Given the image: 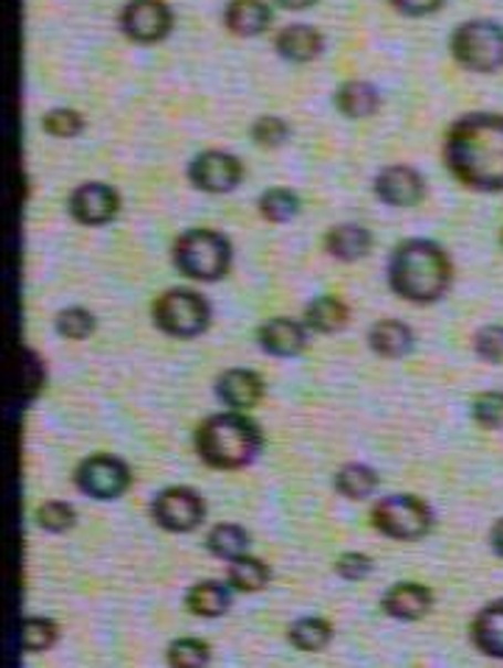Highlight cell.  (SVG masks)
Returning <instances> with one entry per match:
<instances>
[{
  "instance_id": "cell-1",
  "label": "cell",
  "mask_w": 503,
  "mask_h": 668,
  "mask_svg": "<svg viewBox=\"0 0 503 668\" xmlns=\"http://www.w3.org/2000/svg\"><path fill=\"white\" fill-rule=\"evenodd\" d=\"M444 166L481 194L503 190V115L470 113L444 135Z\"/></svg>"
},
{
  "instance_id": "cell-2",
  "label": "cell",
  "mask_w": 503,
  "mask_h": 668,
  "mask_svg": "<svg viewBox=\"0 0 503 668\" xmlns=\"http://www.w3.org/2000/svg\"><path fill=\"white\" fill-rule=\"evenodd\" d=\"M450 280H453V263L437 241L409 238L397 243L391 252L389 285L402 300L415 305H431L448 294Z\"/></svg>"
},
{
  "instance_id": "cell-3",
  "label": "cell",
  "mask_w": 503,
  "mask_h": 668,
  "mask_svg": "<svg viewBox=\"0 0 503 668\" xmlns=\"http://www.w3.org/2000/svg\"><path fill=\"white\" fill-rule=\"evenodd\" d=\"M193 445L196 453L201 456V461H208L210 468L238 470L258 459L263 448V431L243 411L230 408V411L205 417L196 428Z\"/></svg>"
},
{
  "instance_id": "cell-4",
  "label": "cell",
  "mask_w": 503,
  "mask_h": 668,
  "mask_svg": "<svg viewBox=\"0 0 503 668\" xmlns=\"http://www.w3.org/2000/svg\"><path fill=\"white\" fill-rule=\"evenodd\" d=\"M174 267L190 280L216 283L232 267V243L216 230H188L174 243Z\"/></svg>"
},
{
  "instance_id": "cell-5",
  "label": "cell",
  "mask_w": 503,
  "mask_h": 668,
  "mask_svg": "<svg viewBox=\"0 0 503 668\" xmlns=\"http://www.w3.org/2000/svg\"><path fill=\"white\" fill-rule=\"evenodd\" d=\"M450 54L464 71L495 73L503 67V25L495 20H468L450 36Z\"/></svg>"
},
{
  "instance_id": "cell-6",
  "label": "cell",
  "mask_w": 503,
  "mask_h": 668,
  "mask_svg": "<svg viewBox=\"0 0 503 668\" xmlns=\"http://www.w3.org/2000/svg\"><path fill=\"white\" fill-rule=\"evenodd\" d=\"M155 325L174 338H196L210 327V302L190 289H168L151 307Z\"/></svg>"
},
{
  "instance_id": "cell-7",
  "label": "cell",
  "mask_w": 503,
  "mask_h": 668,
  "mask_svg": "<svg viewBox=\"0 0 503 668\" xmlns=\"http://www.w3.org/2000/svg\"><path fill=\"white\" fill-rule=\"evenodd\" d=\"M373 526L391 540L415 543L433 529V512L415 495H389L373 507Z\"/></svg>"
},
{
  "instance_id": "cell-8",
  "label": "cell",
  "mask_w": 503,
  "mask_h": 668,
  "mask_svg": "<svg viewBox=\"0 0 503 668\" xmlns=\"http://www.w3.org/2000/svg\"><path fill=\"white\" fill-rule=\"evenodd\" d=\"M208 515L205 498L193 487H166L151 503V518L160 529L174 534H188L201 526Z\"/></svg>"
},
{
  "instance_id": "cell-9",
  "label": "cell",
  "mask_w": 503,
  "mask_h": 668,
  "mask_svg": "<svg viewBox=\"0 0 503 668\" xmlns=\"http://www.w3.org/2000/svg\"><path fill=\"white\" fill-rule=\"evenodd\" d=\"M76 487L95 501H113L132 487V470L118 456L95 453L76 468Z\"/></svg>"
},
{
  "instance_id": "cell-10",
  "label": "cell",
  "mask_w": 503,
  "mask_h": 668,
  "mask_svg": "<svg viewBox=\"0 0 503 668\" xmlns=\"http://www.w3.org/2000/svg\"><path fill=\"white\" fill-rule=\"evenodd\" d=\"M174 14L166 0H129L120 12V31L137 45H151L171 34Z\"/></svg>"
},
{
  "instance_id": "cell-11",
  "label": "cell",
  "mask_w": 503,
  "mask_h": 668,
  "mask_svg": "<svg viewBox=\"0 0 503 668\" xmlns=\"http://www.w3.org/2000/svg\"><path fill=\"white\" fill-rule=\"evenodd\" d=\"M188 177L205 194H230L241 185L243 166L235 154L210 148V152L196 154L188 168Z\"/></svg>"
},
{
  "instance_id": "cell-12",
  "label": "cell",
  "mask_w": 503,
  "mask_h": 668,
  "mask_svg": "<svg viewBox=\"0 0 503 668\" xmlns=\"http://www.w3.org/2000/svg\"><path fill=\"white\" fill-rule=\"evenodd\" d=\"M67 208H71V216L78 225L101 227L109 225L118 216L120 196L118 190L104 182H84L71 194Z\"/></svg>"
},
{
  "instance_id": "cell-13",
  "label": "cell",
  "mask_w": 503,
  "mask_h": 668,
  "mask_svg": "<svg viewBox=\"0 0 503 668\" xmlns=\"http://www.w3.org/2000/svg\"><path fill=\"white\" fill-rule=\"evenodd\" d=\"M426 194V182L411 166H389L375 177V196L389 208H415Z\"/></svg>"
},
{
  "instance_id": "cell-14",
  "label": "cell",
  "mask_w": 503,
  "mask_h": 668,
  "mask_svg": "<svg viewBox=\"0 0 503 668\" xmlns=\"http://www.w3.org/2000/svg\"><path fill=\"white\" fill-rule=\"evenodd\" d=\"M380 607L386 615L397 618V622H420L431 613L433 593L420 582H397L380 598Z\"/></svg>"
},
{
  "instance_id": "cell-15",
  "label": "cell",
  "mask_w": 503,
  "mask_h": 668,
  "mask_svg": "<svg viewBox=\"0 0 503 668\" xmlns=\"http://www.w3.org/2000/svg\"><path fill=\"white\" fill-rule=\"evenodd\" d=\"M308 325H300L296 320L289 316H274V320L263 322L258 327V344L266 349L269 355H277V358H294L305 349L308 344Z\"/></svg>"
},
{
  "instance_id": "cell-16",
  "label": "cell",
  "mask_w": 503,
  "mask_h": 668,
  "mask_svg": "<svg viewBox=\"0 0 503 668\" xmlns=\"http://www.w3.org/2000/svg\"><path fill=\"white\" fill-rule=\"evenodd\" d=\"M216 395L221 397L227 408L247 411V408H255L263 400V378L252 369H227V373H221L219 384H216Z\"/></svg>"
},
{
  "instance_id": "cell-17",
  "label": "cell",
  "mask_w": 503,
  "mask_h": 668,
  "mask_svg": "<svg viewBox=\"0 0 503 668\" xmlns=\"http://www.w3.org/2000/svg\"><path fill=\"white\" fill-rule=\"evenodd\" d=\"M274 48L283 60L294 62V65H305V62H314L325 48V40L316 29L305 23L285 25L277 36H274Z\"/></svg>"
},
{
  "instance_id": "cell-18",
  "label": "cell",
  "mask_w": 503,
  "mask_h": 668,
  "mask_svg": "<svg viewBox=\"0 0 503 668\" xmlns=\"http://www.w3.org/2000/svg\"><path fill=\"white\" fill-rule=\"evenodd\" d=\"M470 638H473L475 649L484 651L486 657L503 660V598L490 602L475 613L473 624H470Z\"/></svg>"
},
{
  "instance_id": "cell-19",
  "label": "cell",
  "mask_w": 503,
  "mask_h": 668,
  "mask_svg": "<svg viewBox=\"0 0 503 668\" xmlns=\"http://www.w3.org/2000/svg\"><path fill=\"white\" fill-rule=\"evenodd\" d=\"M272 23L266 0H230L224 9V25L235 36H258Z\"/></svg>"
},
{
  "instance_id": "cell-20",
  "label": "cell",
  "mask_w": 503,
  "mask_h": 668,
  "mask_svg": "<svg viewBox=\"0 0 503 668\" xmlns=\"http://www.w3.org/2000/svg\"><path fill=\"white\" fill-rule=\"evenodd\" d=\"M325 249L342 263L361 261L373 249V232L361 225H338L325 236Z\"/></svg>"
},
{
  "instance_id": "cell-21",
  "label": "cell",
  "mask_w": 503,
  "mask_h": 668,
  "mask_svg": "<svg viewBox=\"0 0 503 668\" xmlns=\"http://www.w3.org/2000/svg\"><path fill=\"white\" fill-rule=\"evenodd\" d=\"M369 347L380 358H402L415 349V333L400 320H380L369 327Z\"/></svg>"
},
{
  "instance_id": "cell-22",
  "label": "cell",
  "mask_w": 503,
  "mask_h": 668,
  "mask_svg": "<svg viewBox=\"0 0 503 668\" xmlns=\"http://www.w3.org/2000/svg\"><path fill=\"white\" fill-rule=\"evenodd\" d=\"M232 585H221V582H199L185 593V607L190 615L199 618H219L230 609L232 604Z\"/></svg>"
},
{
  "instance_id": "cell-23",
  "label": "cell",
  "mask_w": 503,
  "mask_h": 668,
  "mask_svg": "<svg viewBox=\"0 0 503 668\" xmlns=\"http://www.w3.org/2000/svg\"><path fill=\"white\" fill-rule=\"evenodd\" d=\"M380 107V95L378 90L369 82L361 79H353V82H344L336 90V109L344 118H369V115L378 113Z\"/></svg>"
},
{
  "instance_id": "cell-24",
  "label": "cell",
  "mask_w": 503,
  "mask_h": 668,
  "mask_svg": "<svg viewBox=\"0 0 503 668\" xmlns=\"http://www.w3.org/2000/svg\"><path fill=\"white\" fill-rule=\"evenodd\" d=\"M347 320L349 307L333 294L316 296V300L305 307V325L314 333H338L347 325Z\"/></svg>"
},
{
  "instance_id": "cell-25",
  "label": "cell",
  "mask_w": 503,
  "mask_h": 668,
  "mask_svg": "<svg viewBox=\"0 0 503 668\" xmlns=\"http://www.w3.org/2000/svg\"><path fill=\"white\" fill-rule=\"evenodd\" d=\"M336 490L347 501H367L378 490V473L361 461H349L336 473Z\"/></svg>"
},
{
  "instance_id": "cell-26",
  "label": "cell",
  "mask_w": 503,
  "mask_h": 668,
  "mask_svg": "<svg viewBox=\"0 0 503 668\" xmlns=\"http://www.w3.org/2000/svg\"><path fill=\"white\" fill-rule=\"evenodd\" d=\"M333 640V624L319 618V615H305L296 618L289 627V644L300 651H322Z\"/></svg>"
},
{
  "instance_id": "cell-27",
  "label": "cell",
  "mask_w": 503,
  "mask_h": 668,
  "mask_svg": "<svg viewBox=\"0 0 503 668\" xmlns=\"http://www.w3.org/2000/svg\"><path fill=\"white\" fill-rule=\"evenodd\" d=\"M269 580H272V571H269L266 562H261L258 556L241 554L230 562V574H227V582H230L235 591L258 593L269 585Z\"/></svg>"
},
{
  "instance_id": "cell-28",
  "label": "cell",
  "mask_w": 503,
  "mask_h": 668,
  "mask_svg": "<svg viewBox=\"0 0 503 668\" xmlns=\"http://www.w3.org/2000/svg\"><path fill=\"white\" fill-rule=\"evenodd\" d=\"M208 549H210V554L219 556V560L232 562L235 556L247 554V549H249L247 529L238 526V523H219V526L210 529Z\"/></svg>"
},
{
  "instance_id": "cell-29",
  "label": "cell",
  "mask_w": 503,
  "mask_h": 668,
  "mask_svg": "<svg viewBox=\"0 0 503 668\" xmlns=\"http://www.w3.org/2000/svg\"><path fill=\"white\" fill-rule=\"evenodd\" d=\"M56 640H60V627H56L51 618L29 615V618L20 622V646H23V651H29V655L48 651Z\"/></svg>"
},
{
  "instance_id": "cell-30",
  "label": "cell",
  "mask_w": 503,
  "mask_h": 668,
  "mask_svg": "<svg viewBox=\"0 0 503 668\" xmlns=\"http://www.w3.org/2000/svg\"><path fill=\"white\" fill-rule=\"evenodd\" d=\"M258 208H261V216L266 221H272V225H285V221H291L300 216L302 201L294 190L272 188L261 196Z\"/></svg>"
},
{
  "instance_id": "cell-31",
  "label": "cell",
  "mask_w": 503,
  "mask_h": 668,
  "mask_svg": "<svg viewBox=\"0 0 503 668\" xmlns=\"http://www.w3.org/2000/svg\"><path fill=\"white\" fill-rule=\"evenodd\" d=\"M168 662L177 668H199L210 662V644L199 638H179L168 646Z\"/></svg>"
},
{
  "instance_id": "cell-32",
  "label": "cell",
  "mask_w": 503,
  "mask_h": 668,
  "mask_svg": "<svg viewBox=\"0 0 503 668\" xmlns=\"http://www.w3.org/2000/svg\"><path fill=\"white\" fill-rule=\"evenodd\" d=\"M56 333H60L62 338H71V342H82V338H87L90 333L95 331V316L90 314L87 307H65V311H60L56 314Z\"/></svg>"
},
{
  "instance_id": "cell-33",
  "label": "cell",
  "mask_w": 503,
  "mask_h": 668,
  "mask_svg": "<svg viewBox=\"0 0 503 668\" xmlns=\"http://www.w3.org/2000/svg\"><path fill=\"white\" fill-rule=\"evenodd\" d=\"M36 523L51 534H62L76 523V509L65 501H45L36 509Z\"/></svg>"
},
{
  "instance_id": "cell-34",
  "label": "cell",
  "mask_w": 503,
  "mask_h": 668,
  "mask_svg": "<svg viewBox=\"0 0 503 668\" xmlns=\"http://www.w3.org/2000/svg\"><path fill=\"white\" fill-rule=\"evenodd\" d=\"M473 420L481 428H490V431H501L503 428V392H481L473 400Z\"/></svg>"
},
{
  "instance_id": "cell-35",
  "label": "cell",
  "mask_w": 503,
  "mask_h": 668,
  "mask_svg": "<svg viewBox=\"0 0 503 668\" xmlns=\"http://www.w3.org/2000/svg\"><path fill=\"white\" fill-rule=\"evenodd\" d=\"M42 129L48 132L51 137H76L78 132L84 129V118L76 113V109L67 107H56L51 113L42 115Z\"/></svg>"
},
{
  "instance_id": "cell-36",
  "label": "cell",
  "mask_w": 503,
  "mask_h": 668,
  "mask_svg": "<svg viewBox=\"0 0 503 668\" xmlns=\"http://www.w3.org/2000/svg\"><path fill=\"white\" fill-rule=\"evenodd\" d=\"M289 124L283 118H277V115H263V118H258L252 124V140L261 148H280L289 140Z\"/></svg>"
},
{
  "instance_id": "cell-37",
  "label": "cell",
  "mask_w": 503,
  "mask_h": 668,
  "mask_svg": "<svg viewBox=\"0 0 503 668\" xmlns=\"http://www.w3.org/2000/svg\"><path fill=\"white\" fill-rule=\"evenodd\" d=\"M375 562L373 556L361 554V551H344L336 560V574L347 582H361L373 574Z\"/></svg>"
},
{
  "instance_id": "cell-38",
  "label": "cell",
  "mask_w": 503,
  "mask_h": 668,
  "mask_svg": "<svg viewBox=\"0 0 503 668\" xmlns=\"http://www.w3.org/2000/svg\"><path fill=\"white\" fill-rule=\"evenodd\" d=\"M473 347H475V355L484 358V362L503 364V325L481 327V331L475 333Z\"/></svg>"
},
{
  "instance_id": "cell-39",
  "label": "cell",
  "mask_w": 503,
  "mask_h": 668,
  "mask_svg": "<svg viewBox=\"0 0 503 668\" xmlns=\"http://www.w3.org/2000/svg\"><path fill=\"white\" fill-rule=\"evenodd\" d=\"M20 384H23V395L29 400L45 386V367H42L40 355L29 347L23 349V362H20Z\"/></svg>"
},
{
  "instance_id": "cell-40",
  "label": "cell",
  "mask_w": 503,
  "mask_h": 668,
  "mask_svg": "<svg viewBox=\"0 0 503 668\" xmlns=\"http://www.w3.org/2000/svg\"><path fill=\"white\" fill-rule=\"evenodd\" d=\"M389 3L406 18H428L444 7V0H389Z\"/></svg>"
},
{
  "instance_id": "cell-41",
  "label": "cell",
  "mask_w": 503,
  "mask_h": 668,
  "mask_svg": "<svg viewBox=\"0 0 503 668\" xmlns=\"http://www.w3.org/2000/svg\"><path fill=\"white\" fill-rule=\"evenodd\" d=\"M490 543H492V549H495V554L503 556V518L495 523V526H492Z\"/></svg>"
},
{
  "instance_id": "cell-42",
  "label": "cell",
  "mask_w": 503,
  "mask_h": 668,
  "mask_svg": "<svg viewBox=\"0 0 503 668\" xmlns=\"http://www.w3.org/2000/svg\"><path fill=\"white\" fill-rule=\"evenodd\" d=\"M277 3L283 9H291V12H302V9L314 7L316 0H277Z\"/></svg>"
}]
</instances>
